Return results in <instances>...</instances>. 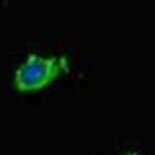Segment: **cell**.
Masks as SVG:
<instances>
[{"mask_svg": "<svg viewBox=\"0 0 155 155\" xmlns=\"http://www.w3.org/2000/svg\"><path fill=\"white\" fill-rule=\"evenodd\" d=\"M68 71L67 57H42L31 54L15 71L13 84L22 93L37 92L48 87Z\"/></svg>", "mask_w": 155, "mask_h": 155, "instance_id": "1", "label": "cell"}, {"mask_svg": "<svg viewBox=\"0 0 155 155\" xmlns=\"http://www.w3.org/2000/svg\"><path fill=\"white\" fill-rule=\"evenodd\" d=\"M125 155H138V154L137 153H135V152H129V153H126Z\"/></svg>", "mask_w": 155, "mask_h": 155, "instance_id": "2", "label": "cell"}]
</instances>
